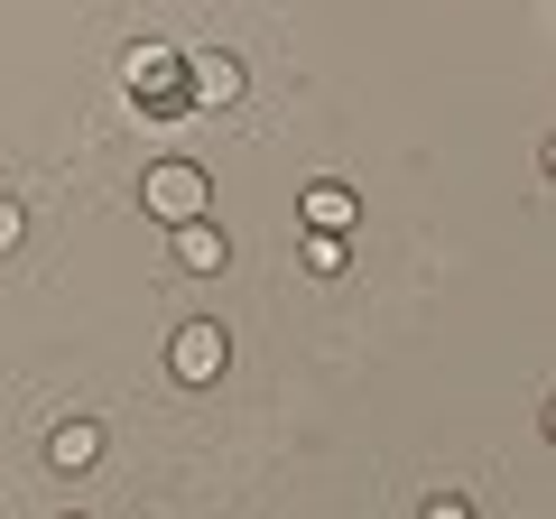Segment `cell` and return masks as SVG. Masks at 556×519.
I'll return each instance as SVG.
<instances>
[{"label": "cell", "instance_id": "1", "mask_svg": "<svg viewBox=\"0 0 556 519\" xmlns=\"http://www.w3.org/2000/svg\"><path fill=\"white\" fill-rule=\"evenodd\" d=\"M139 204L159 223H195V214H214V177H204L195 159H159L149 177H139Z\"/></svg>", "mask_w": 556, "mask_h": 519}, {"label": "cell", "instance_id": "2", "mask_svg": "<svg viewBox=\"0 0 556 519\" xmlns=\"http://www.w3.org/2000/svg\"><path fill=\"white\" fill-rule=\"evenodd\" d=\"M223 362H232V334H223L214 316L167 325V371H177L186 390H214V380H223Z\"/></svg>", "mask_w": 556, "mask_h": 519}, {"label": "cell", "instance_id": "3", "mask_svg": "<svg viewBox=\"0 0 556 519\" xmlns=\"http://www.w3.org/2000/svg\"><path fill=\"white\" fill-rule=\"evenodd\" d=\"M241 93H251V65L232 47H186V102L195 112H232Z\"/></svg>", "mask_w": 556, "mask_h": 519}, {"label": "cell", "instance_id": "4", "mask_svg": "<svg viewBox=\"0 0 556 519\" xmlns=\"http://www.w3.org/2000/svg\"><path fill=\"white\" fill-rule=\"evenodd\" d=\"M130 84L149 93V102H139V121H186V112H195V102H186V56H177V47H139Z\"/></svg>", "mask_w": 556, "mask_h": 519}, {"label": "cell", "instance_id": "5", "mask_svg": "<svg viewBox=\"0 0 556 519\" xmlns=\"http://www.w3.org/2000/svg\"><path fill=\"white\" fill-rule=\"evenodd\" d=\"M167 251H177V269H195V279H223V269H232V241H223V223H214V214L167 223Z\"/></svg>", "mask_w": 556, "mask_h": 519}, {"label": "cell", "instance_id": "6", "mask_svg": "<svg viewBox=\"0 0 556 519\" xmlns=\"http://www.w3.org/2000/svg\"><path fill=\"white\" fill-rule=\"evenodd\" d=\"M102 445H112L102 418H56V427H47V464H56V473H93Z\"/></svg>", "mask_w": 556, "mask_h": 519}, {"label": "cell", "instance_id": "7", "mask_svg": "<svg viewBox=\"0 0 556 519\" xmlns=\"http://www.w3.org/2000/svg\"><path fill=\"white\" fill-rule=\"evenodd\" d=\"M298 214H306V232H353V223H362V195H353L343 177H316V186L298 195Z\"/></svg>", "mask_w": 556, "mask_h": 519}, {"label": "cell", "instance_id": "8", "mask_svg": "<svg viewBox=\"0 0 556 519\" xmlns=\"http://www.w3.org/2000/svg\"><path fill=\"white\" fill-rule=\"evenodd\" d=\"M306 269H316V279H343V269H353V260H343V232H306Z\"/></svg>", "mask_w": 556, "mask_h": 519}, {"label": "cell", "instance_id": "9", "mask_svg": "<svg viewBox=\"0 0 556 519\" xmlns=\"http://www.w3.org/2000/svg\"><path fill=\"white\" fill-rule=\"evenodd\" d=\"M20 241H28V204L0 195V251H20Z\"/></svg>", "mask_w": 556, "mask_h": 519}]
</instances>
